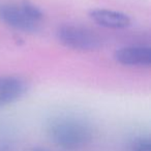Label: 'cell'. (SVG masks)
I'll return each instance as SVG.
<instances>
[{
	"label": "cell",
	"mask_w": 151,
	"mask_h": 151,
	"mask_svg": "<svg viewBox=\"0 0 151 151\" xmlns=\"http://www.w3.org/2000/svg\"><path fill=\"white\" fill-rule=\"evenodd\" d=\"M114 58L124 66L149 67L151 64V49L148 46L124 47L116 51Z\"/></svg>",
	"instance_id": "cell-5"
},
{
	"label": "cell",
	"mask_w": 151,
	"mask_h": 151,
	"mask_svg": "<svg viewBox=\"0 0 151 151\" xmlns=\"http://www.w3.org/2000/svg\"><path fill=\"white\" fill-rule=\"evenodd\" d=\"M25 80L15 76H0V108L13 105L27 93Z\"/></svg>",
	"instance_id": "cell-4"
},
{
	"label": "cell",
	"mask_w": 151,
	"mask_h": 151,
	"mask_svg": "<svg viewBox=\"0 0 151 151\" xmlns=\"http://www.w3.org/2000/svg\"><path fill=\"white\" fill-rule=\"evenodd\" d=\"M89 17L94 23L108 29H125L132 24L126 14L108 9H94L89 12Z\"/></svg>",
	"instance_id": "cell-6"
},
{
	"label": "cell",
	"mask_w": 151,
	"mask_h": 151,
	"mask_svg": "<svg viewBox=\"0 0 151 151\" xmlns=\"http://www.w3.org/2000/svg\"><path fill=\"white\" fill-rule=\"evenodd\" d=\"M47 134L57 147L73 151L83 148L91 142L93 129L84 118L75 115H59L48 122Z\"/></svg>",
	"instance_id": "cell-1"
},
{
	"label": "cell",
	"mask_w": 151,
	"mask_h": 151,
	"mask_svg": "<svg viewBox=\"0 0 151 151\" xmlns=\"http://www.w3.org/2000/svg\"><path fill=\"white\" fill-rule=\"evenodd\" d=\"M57 40L62 46L80 52H92L101 46V38L93 30L84 26L65 24L58 27Z\"/></svg>",
	"instance_id": "cell-3"
},
{
	"label": "cell",
	"mask_w": 151,
	"mask_h": 151,
	"mask_svg": "<svg viewBox=\"0 0 151 151\" xmlns=\"http://www.w3.org/2000/svg\"><path fill=\"white\" fill-rule=\"evenodd\" d=\"M130 151H151V143L149 138H140L134 141Z\"/></svg>",
	"instance_id": "cell-7"
},
{
	"label": "cell",
	"mask_w": 151,
	"mask_h": 151,
	"mask_svg": "<svg viewBox=\"0 0 151 151\" xmlns=\"http://www.w3.org/2000/svg\"><path fill=\"white\" fill-rule=\"evenodd\" d=\"M0 19L5 25L20 32H35L40 28L44 14L28 1L9 3L0 7Z\"/></svg>",
	"instance_id": "cell-2"
}]
</instances>
